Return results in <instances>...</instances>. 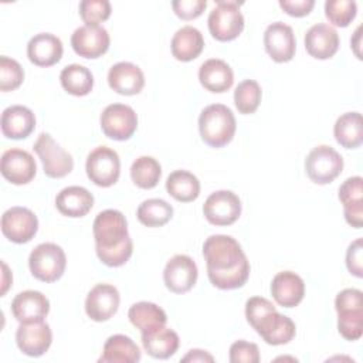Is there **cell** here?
I'll return each mask as SVG.
<instances>
[{
  "label": "cell",
  "instance_id": "25",
  "mask_svg": "<svg viewBox=\"0 0 363 363\" xmlns=\"http://www.w3.org/2000/svg\"><path fill=\"white\" fill-rule=\"evenodd\" d=\"M61 40L51 33L35 34L27 44L28 60L38 67H51L62 57Z\"/></svg>",
  "mask_w": 363,
  "mask_h": 363
},
{
  "label": "cell",
  "instance_id": "31",
  "mask_svg": "<svg viewBox=\"0 0 363 363\" xmlns=\"http://www.w3.org/2000/svg\"><path fill=\"white\" fill-rule=\"evenodd\" d=\"M142 357L139 346L125 335H112L106 339L102 354L99 357L101 363H136Z\"/></svg>",
  "mask_w": 363,
  "mask_h": 363
},
{
  "label": "cell",
  "instance_id": "35",
  "mask_svg": "<svg viewBox=\"0 0 363 363\" xmlns=\"http://www.w3.org/2000/svg\"><path fill=\"white\" fill-rule=\"evenodd\" d=\"M128 318L133 326L140 329V332L166 325L167 322L166 312L156 303L146 301L133 303L128 311Z\"/></svg>",
  "mask_w": 363,
  "mask_h": 363
},
{
  "label": "cell",
  "instance_id": "26",
  "mask_svg": "<svg viewBox=\"0 0 363 363\" xmlns=\"http://www.w3.org/2000/svg\"><path fill=\"white\" fill-rule=\"evenodd\" d=\"M142 345L149 356L155 359H169L177 352L180 340L179 335L173 329L162 325L149 330H143Z\"/></svg>",
  "mask_w": 363,
  "mask_h": 363
},
{
  "label": "cell",
  "instance_id": "38",
  "mask_svg": "<svg viewBox=\"0 0 363 363\" xmlns=\"http://www.w3.org/2000/svg\"><path fill=\"white\" fill-rule=\"evenodd\" d=\"M262 91L257 81L244 79L241 81L234 91V104L240 113L248 115L254 113L261 104Z\"/></svg>",
  "mask_w": 363,
  "mask_h": 363
},
{
  "label": "cell",
  "instance_id": "43",
  "mask_svg": "<svg viewBox=\"0 0 363 363\" xmlns=\"http://www.w3.org/2000/svg\"><path fill=\"white\" fill-rule=\"evenodd\" d=\"M173 11L182 20H193L201 16L207 7L206 0H174L172 1Z\"/></svg>",
  "mask_w": 363,
  "mask_h": 363
},
{
  "label": "cell",
  "instance_id": "6",
  "mask_svg": "<svg viewBox=\"0 0 363 363\" xmlns=\"http://www.w3.org/2000/svg\"><path fill=\"white\" fill-rule=\"evenodd\" d=\"M241 3L234 0H216V7L208 14L210 34L218 41H231L244 30Z\"/></svg>",
  "mask_w": 363,
  "mask_h": 363
},
{
  "label": "cell",
  "instance_id": "13",
  "mask_svg": "<svg viewBox=\"0 0 363 363\" xmlns=\"http://www.w3.org/2000/svg\"><path fill=\"white\" fill-rule=\"evenodd\" d=\"M109 44V34L101 24H84L71 35L72 50L84 58H99L108 51Z\"/></svg>",
  "mask_w": 363,
  "mask_h": 363
},
{
  "label": "cell",
  "instance_id": "49",
  "mask_svg": "<svg viewBox=\"0 0 363 363\" xmlns=\"http://www.w3.org/2000/svg\"><path fill=\"white\" fill-rule=\"evenodd\" d=\"M360 31H362V26H359V27L356 28V31L353 33V37L350 38V44H352V48H353V51H354V54H356V57H357L359 60L362 58V52H360L362 34H360Z\"/></svg>",
  "mask_w": 363,
  "mask_h": 363
},
{
  "label": "cell",
  "instance_id": "23",
  "mask_svg": "<svg viewBox=\"0 0 363 363\" xmlns=\"http://www.w3.org/2000/svg\"><path fill=\"white\" fill-rule=\"evenodd\" d=\"M109 86L121 95H136L145 86V75L142 69L128 61L116 62L108 72Z\"/></svg>",
  "mask_w": 363,
  "mask_h": 363
},
{
  "label": "cell",
  "instance_id": "21",
  "mask_svg": "<svg viewBox=\"0 0 363 363\" xmlns=\"http://www.w3.org/2000/svg\"><path fill=\"white\" fill-rule=\"evenodd\" d=\"M303 41L308 54L316 60H328L333 57L339 48V34L326 23L313 24L306 31Z\"/></svg>",
  "mask_w": 363,
  "mask_h": 363
},
{
  "label": "cell",
  "instance_id": "39",
  "mask_svg": "<svg viewBox=\"0 0 363 363\" xmlns=\"http://www.w3.org/2000/svg\"><path fill=\"white\" fill-rule=\"evenodd\" d=\"M357 13V4L353 0H328L325 3V16L336 27H347Z\"/></svg>",
  "mask_w": 363,
  "mask_h": 363
},
{
  "label": "cell",
  "instance_id": "18",
  "mask_svg": "<svg viewBox=\"0 0 363 363\" xmlns=\"http://www.w3.org/2000/svg\"><path fill=\"white\" fill-rule=\"evenodd\" d=\"M119 291L111 284H98L86 295L85 312L95 322L109 320L119 308Z\"/></svg>",
  "mask_w": 363,
  "mask_h": 363
},
{
  "label": "cell",
  "instance_id": "20",
  "mask_svg": "<svg viewBox=\"0 0 363 363\" xmlns=\"http://www.w3.org/2000/svg\"><path fill=\"white\" fill-rule=\"evenodd\" d=\"M11 312L20 323L40 322L44 320L50 312V301L40 291L27 289L14 296Z\"/></svg>",
  "mask_w": 363,
  "mask_h": 363
},
{
  "label": "cell",
  "instance_id": "34",
  "mask_svg": "<svg viewBox=\"0 0 363 363\" xmlns=\"http://www.w3.org/2000/svg\"><path fill=\"white\" fill-rule=\"evenodd\" d=\"M60 81L62 88L75 96L88 95L94 88L92 72L79 64H71L62 68L60 74Z\"/></svg>",
  "mask_w": 363,
  "mask_h": 363
},
{
  "label": "cell",
  "instance_id": "44",
  "mask_svg": "<svg viewBox=\"0 0 363 363\" xmlns=\"http://www.w3.org/2000/svg\"><path fill=\"white\" fill-rule=\"evenodd\" d=\"M275 309L271 301L262 296H251L245 302V318L251 326H254L267 312Z\"/></svg>",
  "mask_w": 363,
  "mask_h": 363
},
{
  "label": "cell",
  "instance_id": "2",
  "mask_svg": "<svg viewBox=\"0 0 363 363\" xmlns=\"http://www.w3.org/2000/svg\"><path fill=\"white\" fill-rule=\"evenodd\" d=\"M92 231L95 251L101 262L108 267H121L129 261L133 242L128 233V221L119 210L108 208L98 213Z\"/></svg>",
  "mask_w": 363,
  "mask_h": 363
},
{
  "label": "cell",
  "instance_id": "4",
  "mask_svg": "<svg viewBox=\"0 0 363 363\" xmlns=\"http://www.w3.org/2000/svg\"><path fill=\"white\" fill-rule=\"evenodd\" d=\"M337 330L346 340H359L363 335V294L356 288H346L336 295Z\"/></svg>",
  "mask_w": 363,
  "mask_h": 363
},
{
  "label": "cell",
  "instance_id": "1",
  "mask_svg": "<svg viewBox=\"0 0 363 363\" xmlns=\"http://www.w3.org/2000/svg\"><path fill=\"white\" fill-rule=\"evenodd\" d=\"M210 282L218 289L241 288L250 277V262L235 238L225 234L210 235L203 244Z\"/></svg>",
  "mask_w": 363,
  "mask_h": 363
},
{
  "label": "cell",
  "instance_id": "42",
  "mask_svg": "<svg viewBox=\"0 0 363 363\" xmlns=\"http://www.w3.org/2000/svg\"><path fill=\"white\" fill-rule=\"evenodd\" d=\"M231 363H258L259 349L255 343L247 340H237L230 346Z\"/></svg>",
  "mask_w": 363,
  "mask_h": 363
},
{
  "label": "cell",
  "instance_id": "45",
  "mask_svg": "<svg viewBox=\"0 0 363 363\" xmlns=\"http://www.w3.org/2000/svg\"><path fill=\"white\" fill-rule=\"evenodd\" d=\"M346 267L349 272L357 278L363 277V241L356 238L346 251Z\"/></svg>",
  "mask_w": 363,
  "mask_h": 363
},
{
  "label": "cell",
  "instance_id": "7",
  "mask_svg": "<svg viewBox=\"0 0 363 363\" xmlns=\"http://www.w3.org/2000/svg\"><path fill=\"white\" fill-rule=\"evenodd\" d=\"M308 177L316 184L332 183L343 170L342 155L328 145L313 147L305 159Z\"/></svg>",
  "mask_w": 363,
  "mask_h": 363
},
{
  "label": "cell",
  "instance_id": "11",
  "mask_svg": "<svg viewBox=\"0 0 363 363\" xmlns=\"http://www.w3.org/2000/svg\"><path fill=\"white\" fill-rule=\"evenodd\" d=\"M203 213L213 225H230L241 216V200L231 190H217L204 201Z\"/></svg>",
  "mask_w": 363,
  "mask_h": 363
},
{
  "label": "cell",
  "instance_id": "37",
  "mask_svg": "<svg viewBox=\"0 0 363 363\" xmlns=\"http://www.w3.org/2000/svg\"><path fill=\"white\" fill-rule=\"evenodd\" d=\"M162 176L160 163L152 156H140L130 166V179L140 189H153Z\"/></svg>",
  "mask_w": 363,
  "mask_h": 363
},
{
  "label": "cell",
  "instance_id": "28",
  "mask_svg": "<svg viewBox=\"0 0 363 363\" xmlns=\"http://www.w3.org/2000/svg\"><path fill=\"white\" fill-rule=\"evenodd\" d=\"M94 206V196L82 186H68L55 197L57 210L67 217L78 218L86 216Z\"/></svg>",
  "mask_w": 363,
  "mask_h": 363
},
{
  "label": "cell",
  "instance_id": "12",
  "mask_svg": "<svg viewBox=\"0 0 363 363\" xmlns=\"http://www.w3.org/2000/svg\"><path fill=\"white\" fill-rule=\"evenodd\" d=\"M38 230L37 216L27 207H11L1 216V233L3 235L16 242L24 244L31 241Z\"/></svg>",
  "mask_w": 363,
  "mask_h": 363
},
{
  "label": "cell",
  "instance_id": "33",
  "mask_svg": "<svg viewBox=\"0 0 363 363\" xmlns=\"http://www.w3.org/2000/svg\"><path fill=\"white\" fill-rule=\"evenodd\" d=\"M166 190L174 200L190 203L200 194V182L187 170H174L166 179Z\"/></svg>",
  "mask_w": 363,
  "mask_h": 363
},
{
  "label": "cell",
  "instance_id": "5",
  "mask_svg": "<svg viewBox=\"0 0 363 363\" xmlns=\"http://www.w3.org/2000/svg\"><path fill=\"white\" fill-rule=\"evenodd\" d=\"M28 267L35 279L54 282L62 277L67 267V257L60 245L54 242H41L31 251Z\"/></svg>",
  "mask_w": 363,
  "mask_h": 363
},
{
  "label": "cell",
  "instance_id": "41",
  "mask_svg": "<svg viewBox=\"0 0 363 363\" xmlns=\"http://www.w3.org/2000/svg\"><path fill=\"white\" fill-rule=\"evenodd\" d=\"M111 13L108 0H82L79 3V16L85 24H99L108 20Z\"/></svg>",
  "mask_w": 363,
  "mask_h": 363
},
{
  "label": "cell",
  "instance_id": "48",
  "mask_svg": "<svg viewBox=\"0 0 363 363\" xmlns=\"http://www.w3.org/2000/svg\"><path fill=\"white\" fill-rule=\"evenodd\" d=\"M1 267H3V278H1V296H3V295H6L7 289L10 288L11 282H13V275L6 262H1Z\"/></svg>",
  "mask_w": 363,
  "mask_h": 363
},
{
  "label": "cell",
  "instance_id": "8",
  "mask_svg": "<svg viewBox=\"0 0 363 363\" xmlns=\"http://www.w3.org/2000/svg\"><path fill=\"white\" fill-rule=\"evenodd\" d=\"M33 149L43 163L45 176L51 179L65 177L74 169L72 156L62 149L50 133H41L37 138Z\"/></svg>",
  "mask_w": 363,
  "mask_h": 363
},
{
  "label": "cell",
  "instance_id": "46",
  "mask_svg": "<svg viewBox=\"0 0 363 363\" xmlns=\"http://www.w3.org/2000/svg\"><path fill=\"white\" fill-rule=\"evenodd\" d=\"M315 6L313 0H279V7L292 17L308 16Z\"/></svg>",
  "mask_w": 363,
  "mask_h": 363
},
{
  "label": "cell",
  "instance_id": "17",
  "mask_svg": "<svg viewBox=\"0 0 363 363\" xmlns=\"http://www.w3.org/2000/svg\"><path fill=\"white\" fill-rule=\"evenodd\" d=\"M264 45L268 55L275 62H288L296 51V40L291 26L275 21L269 24L264 33Z\"/></svg>",
  "mask_w": 363,
  "mask_h": 363
},
{
  "label": "cell",
  "instance_id": "10",
  "mask_svg": "<svg viewBox=\"0 0 363 363\" xmlns=\"http://www.w3.org/2000/svg\"><path fill=\"white\" fill-rule=\"evenodd\" d=\"M101 129L109 139L128 140L138 128V115L132 106L125 104L108 105L99 118Z\"/></svg>",
  "mask_w": 363,
  "mask_h": 363
},
{
  "label": "cell",
  "instance_id": "16",
  "mask_svg": "<svg viewBox=\"0 0 363 363\" xmlns=\"http://www.w3.org/2000/svg\"><path fill=\"white\" fill-rule=\"evenodd\" d=\"M51 342L52 332L50 325L44 320L20 323V326L17 328L16 343L18 349L27 356H43L50 349Z\"/></svg>",
  "mask_w": 363,
  "mask_h": 363
},
{
  "label": "cell",
  "instance_id": "40",
  "mask_svg": "<svg viewBox=\"0 0 363 363\" xmlns=\"http://www.w3.org/2000/svg\"><path fill=\"white\" fill-rule=\"evenodd\" d=\"M24 81L23 67L13 58L0 57V89L3 92L17 89Z\"/></svg>",
  "mask_w": 363,
  "mask_h": 363
},
{
  "label": "cell",
  "instance_id": "24",
  "mask_svg": "<svg viewBox=\"0 0 363 363\" xmlns=\"http://www.w3.org/2000/svg\"><path fill=\"white\" fill-rule=\"evenodd\" d=\"M271 295L278 305L284 308H294L303 299L305 282L292 271L278 272L271 282Z\"/></svg>",
  "mask_w": 363,
  "mask_h": 363
},
{
  "label": "cell",
  "instance_id": "3",
  "mask_svg": "<svg viewBox=\"0 0 363 363\" xmlns=\"http://www.w3.org/2000/svg\"><path fill=\"white\" fill-rule=\"evenodd\" d=\"M237 129L233 111L223 104L206 106L199 116V130L204 143L211 147H223L230 143Z\"/></svg>",
  "mask_w": 363,
  "mask_h": 363
},
{
  "label": "cell",
  "instance_id": "47",
  "mask_svg": "<svg viewBox=\"0 0 363 363\" xmlns=\"http://www.w3.org/2000/svg\"><path fill=\"white\" fill-rule=\"evenodd\" d=\"M182 362H214V357L206 350L191 349L184 357H182Z\"/></svg>",
  "mask_w": 363,
  "mask_h": 363
},
{
  "label": "cell",
  "instance_id": "15",
  "mask_svg": "<svg viewBox=\"0 0 363 363\" xmlns=\"http://www.w3.org/2000/svg\"><path fill=\"white\" fill-rule=\"evenodd\" d=\"M0 172L6 180L20 186L30 183L34 179L37 164L31 153L18 147H11L1 155Z\"/></svg>",
  "mask_w": 363,
  "mask_h": 363
},
{
  "label": "cell",
  "instance_id": "19",
  "mask_svg": "<svg viewBox=\"0 0 363 363\" xmlns=\"http://www.w3.org/2000/svg\"><path fill=\"white\" fill-rule=\"evenodd\" d=\"M252 328L265 343L272 346L289 343L296 333L292 319L279 313L277 309L267 312Z\"/></svg>",
  "mask_w": 363,
  "mask_h": 363
},
{
  "label": "cell",
  "instance_id": "32",
  "mask_svg": "<svg viewBox=\"0 0 363 363\" xmlns=\"http://www.w3.org/2000/svg\"><path fill=\"white\" fill-rule=\"evenodd\" d=\"M336 142L346 149H356L363 142V122L359 112H346L340 115L333 126Z\"/></svg>",
  "mask_w": 363,
  "mask_h": 363
},
{
  "label": "cell",
  "instance_id": "22",
  "mask_svg": "<svg viewBox=\"0 0 363 363\" xmlns=\"http://www.w3.org/2000/svg\"><path fill=\"white\" fill-rule=\"evenodd\" d=\"M337 197L343 204L346 223L354 228H362L363 225V179L360 176H353L346 179L339 187Z\"/></svg>",
  "mask_w": 363,
  "mask_h": 363
},
{
  "label": "cell",
  "instance_id": "27",
  "mask_svg": "<svg viewBox=\"0 0 363 363\" xmlns=\"http://www.w3.org/2000/svg\"><path fill=\"white\" fill-rule=\"evenodd\" d=\"M1 132L9 139H26L35 128L33 111L23 105H11L1 113Z\"/></svg>",
  "mask_w": 363,
  "mask_h": 363
},
{
  "label": "cell",
  "instance_id": "14",
  "mask_svg": "<svg viewBox=\"0 0 363 363\" xmlns=\"http://www.w3.org/2000/svg\"><path fill=\"white\" fill-rule=\"evenodd\" d=\"M199 277L197 265L191 257L177 254L172 257L163 271V281L169 291L174 294L189 292Z\"/></svg>",
  "mask_w": 363,
  "mask_h": 363
},
{
  "label": "cell",
  "instance_id": "36",
  "mask_svg": "<svg viewBox=\"0 0 363 363\" xmlns=\"http://www.w3.org/2000/svg\"><path fill=\"white\" fill-rule=\"evenodd\" d=\"M136 216L146 227H162L173 217V207L163 199H147L139 204Z\"/></svg>",
  "mask_w": 363,
  "mask_h": 363
},
{
  "label": "cell",
  "instance_id": "30",
  "mask_svg": "<svg viewBox=\"0 0 363 363\" xmlns=\"http://www.w3.org/2000/svg\"><path fill=\"white\" fill-rule=\"evenodd\" d=\"M170 48L177 61H191L197 58L204 48L203 34L193 26H183L174 33Z\"/></svg>",
  "mask_w": 363,
  "mask_h": 363
},
{
  "label": "cell",
  "instance_id": "29",
  "mask_svg": "<svg viewBox=\"0 0 363 363\" xmlns=\"http://www.w3.org/2000/svg\"><path fill=\"white\" fill-rule=\"evenodd\" d=\"M199 81L204 89L221 94L233 86L234 74L225 61L220 58H210L200 65Z\"/></svg>",
  "mask_w": 363,
  "mask_h": 363
},
{
  "label": "cell",
  "instance_id": "9",
  "mask_svg": "<svg viewBox=\"0 0 363 363\" xmlns=\"http://www.w3.org/2000/svg\"><path fill=\"white\" fill-rule=\"evenodd\" d=\"M85 170L88 179L94 184L109 187L118 182L121 174L119 156L108 146H98L88 155Z\"/></svg>",
  "mask_w": 363,
  "mask_h": 363
}]
</instances>
